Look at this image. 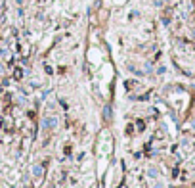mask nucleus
<instances>
[{
  "label": "nucleus",
  "instance_id": "5",
  "mask_svg": "<svg viewBox=\"0 0 195 188\" xmlns=\"http://www.w3.org/2000/svg\"><path fill=\"white\" fill-rule=\"evenodd\" d=\"M151 69H153V67H151V63H145V71H147V73H151Z\"/></svg>",
  "mask_w": 195,
  "mask_h": 188
},
{
  "label": "nucleus",
  "instance_id": "3",
  "mask_svg": "<svg viewBox=\"0 0 195 188\" xmlns=\"http://www.w3.org/2000/svg\"><path fill=\"white\" fill-rule=\"evenodd\" d=\"M33 171H34V175H40V173H42V167H38V165H37V167H34Z\"/></svg>",
  "mask_w": 195,
  "mask_h": 188
},
{
  "label": "nucleus",
  "instance_id": "1",
  "mask_svg": "<svg viewBox=\"0 0 195 188\" xmlns=\"http://www.w3.org/2000/svg\"><path fill=\"white\" fill-rule=\"evenodd\" d=\"M55 125H57V119H55V117H48V119L42 121V127H44V129H54Z\"/></svg>",
  "mask_w": 195,
  "mask_h": 188
},
{
  "label": "nucleus",
  "instance_id": "4",
  "mask_svg": "<svg viewBox=\"0 0 195 188\" xmlns=\"http://www.w3.org/2000/svg\"><path fill=\"white\" fill-rule=\"evenodd\" d=\"M149 177H157V169H149Z\"/></svg>",
  "mask_w": 195,
  "mask_h": 188
},
{
  "label": "nucleus",
  "instance_id": "2",
  "mask_svg": "<svg viewBox=\"0 0 195 188\" xmlns=\"http://www.w3.org/2000/svg\"><path fill=\"white\" fill-rule=\"evenodd\" d=\"M103 119H111V106L109 104L103 108Z\"/></svg>",
  "mask_w": 195,
  "mask_h": 188
}]
</instances>
